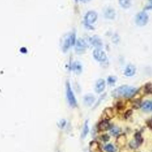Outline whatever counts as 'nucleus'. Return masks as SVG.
Masks as SVG:
<instances>
[{"mask_svg": "<svg viewBox=\"0 0 152 152\" xmlns=\"http://www.w3.org/2000/svg\"><path fill=\"white\" fill-rule=\"evenodd\" d=\"M137 91L136 88L133 87L123 86L114 89L112 93V95L115 98H130L136 93Z\"/></svg>", "mask_w": 152, "mask_h": 152, "instance_id": "nucleus-1", "label": "nucleus"}, {"mask_svg": "<svg viewBox=\"0 0 152 152\" xmlns=\"http://www.w3.org/2000/svg\"><path fill=\"white\" fill-rule=\"evenodd\" d=\"M149 20V15L145 11L140 12L136 16V24L139 26H144L147 25Z\"/></svg>", "mask_w": 152, "mask_h": 152, "instance_id": "nucleus-2", "label": "nucleus"}, {"mask_svg": "<svg viewBox=\"0 0 152 152\" xmlns=\"http://www.w3.org/2000/svg\"><path fill=\"white\" fill-rule=\"evenodd\" d=\"M66 96L69 103L70 106L73 107L77 106V102L74 92L71 88V85L69 81H67L66 84Z\"/></svg>", "mask_w": 152, "mask_h": 152, "instance_id": "nucleus-3", "label": "nucleus"}, {"mask_svg": "<svg viewBox=\"0 0 152 152\" xmlns=\"http://www.w3.org/2000/svg\"><path fill=\"white\" fill-rule=\"evenodd\" d=\"M98 18L97 13L94 11L90 10L88 12L84 17L85 24L88 26L91 27V25L94 23Z\"/></svg>", "mask_w": 152, "mask_h": 152, "instance_id": "nucleus-4", "label": "nucleus"}, {"mask_svg": "<svg viewBox=\"0 0 152 152\" xmlns=\"http://www.w3.org/2000/svg\"><path fill=\"white\" fill-rule=\"evenodd\" d=\"M94 58L99 62H104L107 60L106 53L101 49H96L93 53Z\"/></svg>", "mask_w": 152, "mask_h": 152, "instance_id": "nucleus-5", "label": "nucleus"}, {"mask_svg": "<svg viewBox=\"0 0 152 152\" xmlns=\"http://www.w3.org/2000/svg\"><path fill=\"white\" fill-rule=\"evenodd\" d=\"M87 47L86 42L82 38H79L76 41L75 44V50L78 54H81L86 51Z\"/></svg>", "mask_w": 152, "mask_h": 152, "instance_id": "nucleus-6", "label": "nucleus"}, {"mask_svg": "<svg viewBox=\"0 0 152 152\" xmlns=\"http://www.w3.org/2000/svg\"><path fill=\"white\" fill-rule=\"evenodd\" d=\"M89 42L91 45L94 46L96 49H101L102 47V42L98 36H93L92 37H90Z\"/></svg>", "mask_w": 152, "mask_h": 152, "instance_id": "nucleus-7", "label": "nucleus"}, {"mask_svg": "<svg viewBox=\"0 0 152 152\" xmlns=\"http://www.w3.org/2000/svg\"><path fill=\"white\" fill-rule=\"evenodd\" d=\"M105 81L103 79H99L97 81L95 85V90L96 92L98 94H100L103 92L105 89Z\"/></svg>", "mask_w": 152, "mask_h": 152, "instance_id": "nucleus-8", "label": "nucleus"}, {"mask_svg": "<svg viewBox=\"0 0 152 152\" xmlns=\"http://www.w3.org/2000/svg\"><path fill=\"white\" fill-rule=\"evenodd\" d=\"M116 13L115 10L111 7H108L104 12V16L105 18L109 20H113L116 17Z\"/></svg>", "mask_w": 152, "mask_h": 152, "instance_id": "nucleus-9", "label": "nucleus"}, {"mask_svg": "<svg viewBox=\"0 0 152 152\" xmlns=\"http://www.w3.org/2000/svg\"><path fill=\"white\" fill-rule=\"evenodd\" d=\"M110 127V125L108 120H104L100 122L97 126L98 130L100 131H105Z\"/></svg>", "mask_w": 152, "mask_h": 152, "instance_id": "nucleus-10", "label": "nucleus"}, {"mask_svg": "<svg viewBox=\"0 0 152 152\" xmlns=\"http://www.w3.org/2000/svg\"><path fill=\"white\" fill-rule=\"evenodd\" d=\"M94 96L92 94L86 95L84 98V102L85 105L87 106H91L94 102Z\"/></svg>", "mask_w": 152, "mask_h": 152, "instance_id": "nucleus-11", "label": "nucleus"}, {"mask_svg": "<svg viewBox=\"0 0 152 152\" xmlns=\"http://www.w3.org/2000/svg\"><path fill=\"white\" fill-rule=\"evenodd\" d=\"M135 71V67L133 65H129L126 68L124 74L127 77H131L134 75Z\"/></svg>", "mask_w": 152, "mask_h": 152, "instance_id": "nucleus-12", "label": "nucleus"}, {"mask_svg": "<svg viewBox=\"0 0 152 152\" xmlns=\"http://www.w3.org/2000/svg\"><path fill=\"white\" fill-rule=\"evenodd\" d=\"M117 145L119 147H122L125 146L126 142V137L124 134H121L117 138Z\"/></svg>", "mask_w": 152, "mask_h": 152, "instance_id": "nucleus-13", "label": "nucleus"}, {"mask_svg": "<svg viewBox=\"0 0 152 152\" xmlns=\"http://www.w3.org/2000/svg\"><path fill=\"white\" fill-rule=\"evenodd\" d=\"M89 149L90 152H102L99 144L95 141L91 142Z\"/></svg>", "mask_w": 152, "mask_h": 152, "instance_id": "nucleus-14", "label": "nucleus"}, {"mask_svg": "<svg viewBox=\"0 0 152 152\" xmlns=\"http://www.w3.org/2000/svg\"><path fill=\"white\" fill-rule=\"evenodd\" d=\"M120 5L124 9H128L131 6V0H118Z\"/></svg>", "mask_w": 152, "mask_h": 152, "instance_id": "nucleus-15", "label": "nucleus"}, {"mask_svg": "<svg viewBox=\"0 0 152 152\" xmlns=\"http://www.w3.org/2000/svg\"><path fill=\"white\" fill-rule=\"evenodd\" d=\"M143 110L146 111H152V101H146L142 104Z\"/></svg>", "mask_w": 152, "mask_h": 152, "instance_id": "nucleus-16", "label": "nucleus"}, {"mask_svg": "<svg viewBox=\"0 0 152 152\" xmlns=\"http://www.w3.org/2000/svg\"><path fill=\"white\" fill-rule=\"evenodd\" d=\"M73 70L77 74H79L82 71V66L80 62L79 61H75L74 62L72 66Z\"/></svg>", "mask_w": 152, "mask_h": 152, "instance_id": "nucleus-17", "label": "nucleus"}, {"mask_svg": "<svg viewBox=\"0 0 152 152\" xmlns=\"http://www.w3.org/2000/svg\"><path fill=\"white\" fill-rule=\"evenodd\" d=\"M104 114L106 117V120L112 118L114 117V112L112 108H107L104 110Z\"/></svg>", "mask_w": 152, "mask_h": 152, "instance_id": "nucleus-18", "label": "nucleus"}, {"mask_svg": "<svg viewBox=\"0 0 152 152\" xmlns=\"http://www.w3.org/2000/svg\"><path fill=\"white\" fill-rule=\"evenodd\" d=\"M72 46V43L70 40L69 36L65 40L63 46V51L65 52H66L70 48V46Z\"/></svg>", "mask_w": 152, "mask_h": 152, "instance_id": "nucleus-19", "label": "nucleus"}, {"mask_svg": "<svg viewBox=\"0 0 152 152\" xmlns=\"http://www.w3.org/2000/svg\"><path fill=\"white\" fill-rule=\"evenodd\" d=\"M89 132V127H88V120L86 121L84 125V128H83V133H82V138H85L87 135L88 134Z\"/></svg>", "mask_w": 152, "mask_h": 152, "instance_id": "nucleus-20", "label": "nucleus"}, {"mask_svg": "<svg viewBox=\"0 0 152 152\" xmlns=\"http://www.w3.org/2000/svg\"><path fill=\"white\" fill-rule=\"evenodd\" d=\"M135 141L138 145L141 144L143 142L142 137L141 136V134L139 133H137L135 135Z\"/></svg>", "mask_w": 152, "mask_h": 152, "instance_id": "nucleus-21", "label": "nucleus"}, {"mask_svg": "<svg viewBox=\"0 0 152 152\" xmlns=\"http://www.w3.org/2000/svg\"><path fill=\"white\" fill-rule=\"evenodd\" d=\"M104 150L107 152H115L116 151L114 146L111 144H108L104 147Z\"/></svg>", "mask_w": 152, "mask_h": 152, "instance_id": "nucleus-22", "label": "nucleus"}, {"mask_svg": "<svg viewBox=\"0 0 152 152\" xmlns=\"http://www.w3.org/2000/svg\"><path fill=\"white\" fill-rule=\"evenodd\" d=\"M116 80H117V78L114 76H110L107 79V81L110 85H113L115 84Z\"/></svg>", "mask_w": 152, "mask_h": 152, "instance_id": "nucleus-23", "label": "nucleus"}, {"mask_svg": "<svg viewBox=\"0 0 152 152\" xmlns=\"http://www.w3.org/2000/svg\"><path fill=\"white\" fill-rule=\"evenodd\" d=\"M119 132V129L117 127L113 128L110 131L111 134L113 136L117 135L118 134Z\"/></svg>", "mask_w": 152, "mask_h": 152, "instance_id": "nucleus-24", "label": "nucleus"}, {"mask_svg": "<svg viewBox=\"0 0 152 152\" xmlns=\"http://www.w3.org/2000/svg\"><path fill=\"white\" fill-rule=\"evenodd\" d=\"M145 90L146 92L150 94H152V85L151 84H148L145 86Z\"/></svg>", "mask_w": 152, "mask_h": 152, "instance_id": "nucleus-25", "label": "nucleus"}, {"mask_svg": "<svg viewBox=\"0 0 152 152\" xmlns=\"http://www.w3.org/2000/svg\"><path fill=\"white\" fill-rule=\"evenodd\" d=\"M101 139L104 142H107L109 141L110 139V136L107 134H104L101 137Z\"/></svg>", "mask_w": 152, "mask_h": 152, "instance_id": "nucleus-26", "label": "nucleus"}, {"mask_svg": "<svg viewBox=\"0 0 152 152\" xmlns=\"http://www.w3.org/2000/svg\"><path fill=\"white\" fill-rule=\"evenodd\" d=\"M139 145L137 143V142L135 141H133L131 142L130 143V146L131 148H134V149H135V148H137L138 147V145Z\"/></svg>", "mask_w": 152, "mask_h": 152, "instance_id": "nucleus-27", "label": "nucleus"}, {"mask_svg": "<svg viewBox=\"0 0 152 152\" xmlns=\"http://www.w3.org/2000/svg\"><path fill=\"white\" fill-rule=\"evenodd\" d=\"M20 52L23 54H26L27 53L28 50L26 47H22L20 49Z\"/></svg>", "mask_w": 152, "mask_h": 152, "instance_id": "nucleus-28", "label": "nucleus"}, {"mask_svg": "<svg viewBox=\"0 0 152 152\" xmlns=\"http://www.w3.org/2000/svg\"><path fill=\"white\" fill-rule=\"evenodd\" d=\"M140 105V102L139 101H135L134 104L135 108H138Z\"/></svg>", "mask_w": 152, "mask_h": 152, "instance_id": "nucleus-29", "label": "nucleus"}, {"mask_svg": "<svg viewBox=\"0 0 152 152\" xmlns=\"http://www.w3.org/2000/svg\"><path fill=\"white\" fill-rule=\"evenodd\" d=\"M132 110L127 111L126 112V114H125V117H126V118H128V117H129V116L132 114Z\"/></svg>", "mask_w": 152, "mask_h": 152, "instance_id": "nucleus-30", "label": "nucleus"}, {"mask_svg": "<svg viewBox=\"0 0 152 152\" xmlns=\"http://www.w3.org/2000/svg\"><path fill=\"white\" fill-rule=\"evenodd\" d=\"M66 121L64 120H62L60 122L59 125L61 126V127H63L65 126V125H66Z\"/></svg>", "mask_w": 152, "mask_h": 152, "instance_id": "nucleus-31", "label": "nucleus"}, {"mask_svg": "<svg viewBox=\"0 0 152 152\" xmlns=\"http://www.w3.org/2000/svg\"><path fill=\"white\" fill-rule=\"evenodd\" d=\"M152 9V1H151V4L149 6H146L145 8V10H151ZM144 10V11H145Z\"/></svg>", "mask_w": 152, "mask_h": 152, "instance_id": "nucleus-32", "label": "nucleus"}, {"mask_svg": "<svg viewBox=\"0 0 152 152\" xmlns=\"http://www.w3.org/2000/svg\"><path fill=\"white\" fill-rule=\"evenodd\" d=\"M77 1H80L84 3H86L90 1L91 0H77Z\"/></svg>", "mask_w": 152, "mask_h": 152, "instance_id": "nucleus-33", "label": "nucleus"}, {"mask_svg": "<svg viewBox=\"0 0 152 152\" xmlns=\"http://www.w3.org/2000/svg\"><path fill=\"white\" fill-rule=\"evenodd\" d=\"M150 126H151V127L152 128V120L151 121V123H150Z\"/></svg>", "mask_w": 152, "mask_h": 152, "instance_id": "nucleus-34", "label": "nucleus"}, {"mask_svg": "<svg viewBox=\"0 0 152 152\" xmlns=\"http://www.w3.org/2000/svg\"><path fill=\"white\" fill-rule=\"evenodd\" d=\"M149 1H152V0H149Z\"/></svg>", "mask_w": 152, "mask_h": 152, "instance_id": "nucleus-35", "label": "nucleus"}, {"mask_svg": "<svg viewBox=\"0 0 152 152\" xmlns=\"http://www.w3.org/2000/svg\"><path fill=\"white\" fill-rule=\"evenodd\" d=\"M58 152H60V151H58Z\"/></svg>", "mask_w": 152, "mask_h": 152, "instance_id": "nucleus-36", "label": "nucleus"}]
</instances>
